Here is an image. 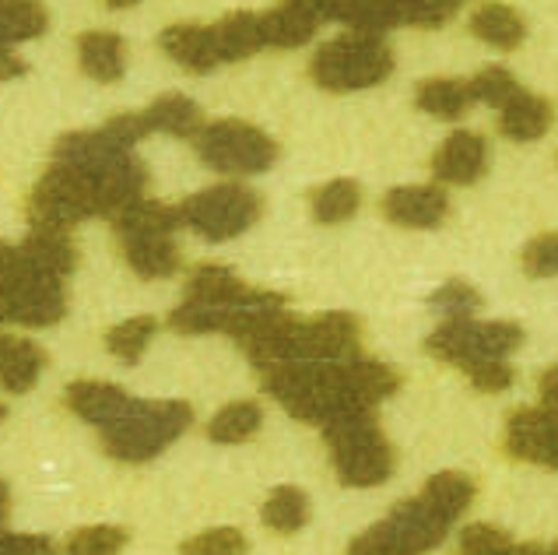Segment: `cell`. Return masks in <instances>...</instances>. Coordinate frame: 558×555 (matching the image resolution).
<instances>
[{
  "label": "cell",
  "mask_w": 558,
  "mask_h": 555,
  "mask_svg": "<svg viewBox=\"0 0 558 555\" xmlns=\"http://www.w3.org/2000/svg\"><path fill=\"white\" fill-rule=\"evenodd\" d=\"M324 439L330 447V461L338 482L348 488H376L393 474V447L383 436L373 408H352L327 419Z\"/></svg>",
  "instance_id": "cell-1"
},
{
  "label": "cell",
  "mask_w": 558,
  "mask_h": 555,
  "mask_svg": "<svg viewBox=\"0 0 558 555\" xmlns=\"http://www.w3.org/2000/svg\"><path fill=\"white\" fill-rule=\"evenodd\" d=\"M190 425L194 408L186 401H131L120 419L102 425V450L113 461L145 464L172 447Z\"/></svg>",
  "instance_id": "cell-2"
},
{
  "label": "cell",
  "mask_w": 558,
  "mask_h": 555,
  "mask_svg": "<svg viewBox=\"0 0 558 555\" xmlns=\"http://www.w3.org/2000/svg\"><path fill=\"white\" fill-rule=\"evenodd\" d=\"M393 74V50L376 32H348L324 43L310 60V77L324 92H365Z\"/></svg>",
  "instance_id": "cell-3"
},
{
  "label": "cell",
  "mask_w": 558,
  "mask_h": 555,
  "mask_svg": "<svg viewBox=\"0 0 558 555\" xmlns=\"http://www.w3.org/2000/svg\"><path fill=\"white\" fill-rule=\"evenodd\" d=\"M25 215L32 229L71 232L77 221L99 215V180L85 169L53 158V166L32 186V194L25 201Z\"/></svg>",
  "instance_id": "cell-4"
},
{
  "label": "cell",
  "mask_w": 558,
  "mask_h": 555,
  "mask_svg": "<svg viewBox=\"0 0 558 555\" xmlns=\"http://www.w3.org/2000/svg\"><path fill=\"white\" fill-rule=\"evenodd\" d=\"M194 148L201 162L226 177H257L278 162V145L275 137H267L260 126L246 120H215L204 123Z\"/></svg>",
  "instance_id": "cell-5"
},
{
  "label": "cell",
  "mask_w": 558,
  "mask_h": 555,
  "mask_svg": "<svg viewBox=\"0 0 558 555\" xmlns=\"http://www.w3.org/2000/svg\"><path fill=\"white\" fill-rule=\"evenodd\" d=\"M264 201L243 183H218L207 186L201 194L186 197L180 204V218L186 229L204 236L207 243H226L253 229V221L260 218Z\"/></svg>",
  "instance_id": "cell-6"
},
{
  "label": "cell",
  "mask_w": 558,
  "mask_h": 555,
  "mask_svg": "<svg viewBox=\"0 0 558 555\" xmlns=\"http://www.w3.org/2000/svg\"><path fill=\"white\" fill-rule=\"evenodd\" d=\"M523 345V327L513 321H474V316H446V324L436 327L425 341V352L464 366L471 359H506Z\"/></svg>",
  "instance_id": "cell-7"
},
{
  "label": "cell",
  "mask_w": 558,
  "mask_h": 555,
  "mask_svg": "<svg viewBox=\"0 0 558 555\" xmlns=\"http://www.w3.org/2000/svg\"><path fill=\"white\" fill-rule=\"evenodd\" d=\"M0 310H4V321L22 327H53L68 313L63 281L28 272L19 261V272L0 285Z\"/></svg>",
  "instance_id": "cell-8"
},
{
  "label": "cell",
  "mask_w": 558,
  "mask_h": 555,
  "mask_svg": "<svg viewBox=\"0 0 558 555\" xmlns=\"http://www.w3.org/2000/svg\"><path fill=\"white\" fill-rule=\"evenodd\" d=\"M502 447L513 461L558 471V411L548 405L517 408L506 422Z\"/></svg>",
  "instance_id": "cell-9"
},
{
  "label": "cell",
  "mask_w": 558,
  "mask_h": 555,
  "mask_svg": "<svg viewBox=\"0 0 558 555\" xmlns=\"http://www.w3.org/2000/svg\"><path fill=\"white\" fill-rule=\"evenodd\" d=\"M117 243L123 250V261L131 272L145 281H162L180 272V246L169 229H134L117 232Z\"/></svg>",
  "instance_id": "cell-10"
},
{
  "label": "cell",
  "mask_w": 558,
  "mask_h": 555,
  "mask_svg": "<svg viewBox=\"0 0 558 555\" xmlns=\"http://www.w3.org/2000/svg\"><path fill=\"white\" fill-rule=\"evenodd\" d=\"M362 321L355 313H324L302 324V359L313 362H344L359 355Z\"/></svg>",
  "instance_id": "cell-11"
},
{
  "label": "cell",
  "mask_w": 558,
  "mask_h": 555,
  "mask_svg": "<svg viewBox=\"0 0 558 555\" xmlns=\"http://www.w3.org/2000/svg\"><path fill=\"white\" fill-rule=\"evenodd\" d=\"M383 215L393 226L404 229H436L450 215V197L436 183H414V186H397L379 201Z\"/></svg>",
  "instance_id": "cell-12"
},
{
  "label": "cell",
  "mask_w": 558,
  "mask_h": 555,
  "mask_svg": "<svg viewBox=\"0 0 558 555\" xmlns=\"http://www.w3.org/2000/svg\"><path fill=\"white\" fill-rule=\"evenodd\" d=\"M134 155V148L120 145V141L106 131V126H99V131H74V134H63L57 145H53V158H60V162H71L77 169L92 172L95 180L102 177V172L117 169L120 162H126V158Z\"/></svg>",
  "instance_id": "cell-13"
},
{
  "label": "cell",
  "mask_w": 558,
  "mask_h": 555,
  "mask_svg": "<svg viewBox=\"0 0 558 555\" xmlns=\"http://www.w3.org/2000/svg\"><path fill=\"white\" fill-rule=\"evenodd\" d=\"M488 166V145L482 134L474 131H457L439 145V152L433 155V172L439 183L450 186H471L485 177Z\"/></svg>",
  "instance_id": "cell-14"
},
{
  "label": "cell",
  "mask_w": 558,
  "mask_h": 555,
  "mask_svg": "<svg viewBox=\"0 0 558 555\" xmlns=\"http://www.w3.org/2000/svg\"><path fill=\"white\" fill-rule=\"evenodd\" d=\"M158 46H162V53L169 60H177L190 74H211L215 68H221L215 25H197V22L169 25L162 36H158Z\"/></svg>",
  "instance_id": "cell-15"
},
{
  "label": "cell",
  "mask_w": 558,
  "mask_h": 555,
  "mask_svg": "<svg viewBox=\"0 0 558 555\" xmlns=\"http://www.w3.org/2000/svg\"><path fill=\"white\" fill-rule=\"evenodd\" d=\"M22 267L46 278H71L77 267V246L71 240V232L60 229H32L25 236V243L19 246Z\"/></svg>",
  "instance_id": "cell-16"
},
{
  "label": "cell",
  "mask_w": 558,
  "mask_h": 555,
  "mask_svg": "<svg viewBox=\"0 0 558 555\" xmlns=\"http://www.w3.org/2000/svg\"><path fill=\"white\" fill-rule=\"evenodd\" d=\"M260 25L267 46H275V50H299V46H306L316 36V28L324 22L310 0H281L275 11L260 14Z\"/></svg>",
  "instance_id": "cell-17"
},
{
  "label": "cell",
  "mask_w": 558,
  "mask_h": 555,
  "mask_svg": "<svg viewBox=\"0 0 558 555\" xmlns=\"http://www.w3.org/2000/svg\"><path fill=\"white\" fill-rule=\"evenodd\" d=\"M63 401H68V408L82 422L102 430V425L123 415L126 405H131V394L117 384H106V379H74V384L63 390Z\"/></svg>",
  "instance_id": "cell-18"
},
{
  "label": "cell",
  "mask_w": 558,
  "mask_h": 555,
  "mask_svg": "<svg viewBox=\"0 0 558 555\" xmlns=\"http://www.w3.org/2000/svg\"><path fill=\"white\" fill-rule=\"evenodd\" d=\"M253 292V285H246L235 272L221 264H201L186 281V295L183 303H197V306H211V310H235L243 306Z\"/></svg>",
  "instance_id": "cell-19"
},
{
  "label": "cell",
  "mask_w": 558,
  "mask_h": 555,
  "mask_svg": "<svg viewBox=\"0 0 558 555\" xmlns=\"http://www.w3.org/2000/svg\"><path fill=\"white\" fill-rule=\"evenodd\" d=\"M555 123V109L548 99H541V95H531L517 88L509 99L499 106V134L509 137V141H537L551 131Z\"/></svg>",
  "instance_id": "cell-20"
},
{
  "label": "cell",
  "mask_w": 558,
  "mask_h": 555,
  "mask_svg": "<svg viewBox=\"0 0 558 555\" xmlns=\"http://www.w3.org/2000/svg\"><path fill=\"white\" fill-rule=\"evenodd\" d=\"M77 63H82L85 77L99 85H113L126 71V43L117 32L92 28L77 36Z\"/></svg>",
  "instance_id": "cell-21"
},
{
  "label": "cell",
  "mask_w": 558,
  "mask_h": 555,
  "mask_svg": "<svg viewBox=\"0 0 558 555\" xmlns=\"http://www.w3.org/2000/svg\"><path fill=\"white\" fill-rule=\"evenodd\" d=\"M46 370V352L28 338L0 335V390L28 394Z\"/></svg>",
  "instance_id": "cell-22"
},
{
  "label": "cell",
  "mask_w": 558,
  "mask_h": 555,
  "mask_svg": "<svg viewBox=\"0 0 558 555\" xmlns=\"http://www.w3.org/2000/svg\"><path fill=\"white\" fill-rule=\"evenodd\" d=\"M341 376H344V387L348 394L365 405V408H376L379 401H387L401 387V376H397L387 362L379 359H365V355H352L341 362Z\"/></svg>",
  "instance_id": "cell-23"
},
{
  "label": "cell",
  "mask_w": 558,
  "mask_h": 555,
  "mask_svg": "<svg viewBox=\"0 0 558 555\" xmlns=\"http://www.w3.org/2000/svg\"><path fill=\"white\" fill-rule=\"evenodd\" d=\"M327 22L383 36L393 25H404V4L401 0H327Z\"/></svg>",
  "instance_id": "cell-24"
},
{
  "label": "cell",
  "mask_w": 558,
  "mask_h": 555,
  "mask_svg": "<svg viewBox=\"0 0 558 555\" xmlns=\"http://www.w3.org/2000/svg\"><path fill=\"white\" fill-rule=\"evenodd\" d=\"M471 32L482 43H488L492 50L513 53L517 46L527 39V22H523L520 11H513L509 4H499V0H485V4H477L474 14H471Z\"/></svg>",
  "instance_id": "cell-25"
},
{
  "label": "cell",
  "mask_w": 558,
  "mask_h": 555,
  "mask_svg": "<svg viewBox=\"0 0 558 555\" xmlns=\"http://www.w3.org/2000/svg\"><path fill=\"white\" fill-rule=\"evenodd\" d=\"M145 117H148L151 134H172V137H183V141H194L197 131L204 126L201 106L180 92L158 95V99L145 109Z\"/></svg>",
  "instance_id": "cell-26"
},
{
  "label": "cell",
  "mask_w": 558,
  "mask_h": 555,
  "mask_svg": "<svg viewBox=\"0 0 558 555\" xmlns=\"http://www.w3.org/2000/svg\"><path fill=\"white\" fill-rule=\"evenodd\" d=\"M215 39H218L221 63H239L253 53H260L267 46L260 14H250V11H235L229 19L215 22Z\"/></svg>",
  "instance_id": "cell-27"
},
{
  "label": "cell",
  "mask_w": 558,
  "mask_h": 555,
  "mask_svg": "<svg viewBox=\"0 0 558 555\" xmlns=\"http://www.w3.org/2000/svg\"><path fill=\"white\" fill-rule=\"evenodd\" d=\"M418 496L433 506L446 524H453V520L477 499V482L464 471H439L425 482V488Z\"/></svg>",
  "instance_id": "cell-28"
},
{
  "label": "cell",
  "mask_w": 558,
  "mask_h": 555,
  "mask_svg": "<svg viewBox=\"0 0 558 555\" xmlns=\"http://www.w3.org/2000/svg\"><path fill=\"white\" fill-rule=\"evenodd\" d=\"M471 102H474L471 85L457 82V77H428L414 92V106L436 120H460L471 109Z\"/></svg>",
  "instance_id": "cell-29"
},
{
  "label": "cell",
  "mask_w": 558,
  "mask_h": 555,
  "mask_svg": "<svg viewBox=\"0 0 558 555\" xmlns=\"http://www.w3.org/2000/svg\"><path fill=\"white\" fill-rule=\"evenodd\" d=\"M362 208V186L355 180H330L310 194V212L320 226H341Z\"/></svg>",
  "instance_id": "cell-30"
},
{
  "label": "cell",
  "mask_w": 558,
  "mask_h": 555,
  "mask_svg": "<svg viewBox=\"0 0 558 555\" xmlns=\"http://www.w3.org/2000/svg\"><path fill=\"white\" fill-rule=\"evenodd\" d=\"M260 520L275 534L292 538V534H299L302 528L310 524V496L302 493V488H295V485H281V488H275V493L267 496Z\"/></svg>",
  "instance_id": "cell-31"
},
{
  "label": "cell",
  "mask_w": 558,
  "mask_h": 555,
  "mask_svg": "<svg viewBox=\"0 0 558 555\" xmlns=\"http://www.w3.org/2000/svg\"><path fill=\"white\" fill-rule=\"evenodd\" d=\"M260 422H264V411L257 401H232L207 422V439L221 443V447H235V443H246L257 436Z\"/></svg>",
  "instance_id": "cell-32"
},
{
  "label": "cell",
  "mask_w": 558,
  "mask_h": 555,
  "mask_svg": "<svg viewBox=\"0 0 558 555\" xmlns=\"http://www.w3.org/2000/svg\"><path fill=\"white\" fill-rule=\"evenodd\" d=\"M50 25V11L39 0H0V46L39 39Z\"/></svg>",
  "instance_id": "cell-33"
},
{
  "label": "cell",
  "mask_w": 558,
  "mask_h": 555,
  "mask_svg": "<svg viewBox=\"0 0 558 555\" xmlns=\"http://www.w3.org/2000/svg\"><path fill=\"white\" fill-rule=\"evenodd\" d=\"M155 330H158L155 316H131V321L117 324L106 335L109 355H117L120 362H126V366H134V362H141V355H145V348L151 345Z\"/></svg>",
  "instance_id": "cell-34"
},
{
  "label": "cell",
  "mask_w": 558,
  "mask_h": 555,
  "mask_svg": "<svg viewBox=\"0 0 558 555\" xmlns=\"http://www.w3.org/2000/svg\"><path fill=\"white\" fill-rule=\"evenodd\" d=\"M348 552H355V555H414L408 534L397 528L390 517L373 524L369 531H362L355 542L348 545Z\"/></svg>",
  "instance_id": "cell-35"
},
{
  "label": "cell",
  "mask_w": 558,
  "mask_h": 555,
  "mask_svg": "<svg viewBox=\"0 0 558 555\" xmlns=\"http://www.w3.org/2000/svg\"><path fill=\"white\" fill-rule=\"evenodd\" d=\"M126 534L123 528H109V524H92V528H77L68 538V548L71 555H106V552H120L126 545Z\"/></svg>",
  "instance_id": "cell-36"
},
{
  "label": "cell",
  "mask_w": 558,
  "mask_h": 555,
  "mask_svg": "<svg viewBox=\"0 0 558 555\" xmlns=\"http://www.w3.org/2000/svg\"><path fill=\"white\" fill-rule=\"evenodd\" d=\"M460 370H464V376L482 394H502L513 387V376H517L506 359H471Z\"/></svg>",
  "instance_id": "cell-37"
},
{
  "label": "cell",
  "mask_w": 558,
  "mask_h": 555,
  "mask_svg": "<svg viewBox=\"0 0 558 555\" xmlns=\"http://www.w3.org/2000/svg\"><path fill=\"white\" fill-rule=\"evenodd\" d=\"M468 85H471L474 102H485V106H496V109L520 88V82L506 68H485V71H477Z\"/></svg>",
  "instance_id": "cell-38"
},
{
  "label": "cell",
  "mask_w": 558,
  "mask_h": 555,
  "mask_svg": "<svg viewBox=\"0 0 558 555\" xmlns=\"http://www.w3.org/2000/svg\"><path fill=\"white\" fill-rule=\"evenodd\" d=\"M401 4H404V25L442 28L468 0H401Z\"/></svg>",
  "instance_id": "cell-39"
},
{
  "label": "cell",
  "mask_w": 558,
  "mask_h": 555,
  "mask_svg": "<svg viewBox=\"0 0 558 555\" xmlns=\"http://www.w3.org/2000/svg\"><path fill=\"white\" fill-rule=\"evenodd\" d=\"M428 303L446 316H474L482 310V295H477V289H471L468 281H446L428 295Z\"/></svg>",
  "instance_id": "cell-40"
},
{
  "label": "cell",
  "mask_w": 558,
  "mask_h": 555,
  "mask_svg": "<svg viewBox=\"0 0 558 555\" xmlns=\"http://www.w3.org/2000/svg\"><path fill=\"white\" fill-rule=\"evenodd\" d=\"M460 552L468 555H502L513 552V538L499 531L496 524H468L460 531Z\"/></svg>",
  "instance_id": "cell-41"
},
{
  "label": "cell",
  "mask_w": 558,
  "mask_h": 555,
  "mask_svg": "<svg viewBox=\"0 0 558 555\" xmlns=\"http://www.w3.org/2000/svg\"><path fill=\"white\" fill-rule=\"evenodd\" d=\"M523 272L527 278H555L558 275V232H545L523 250Z\"/></svg>",
  "instance_id": "cell-42"
},
{
  "label": "cell",
  "mask_w": 558,
  "mask_h": 555,
  "mask_svg": "<svg viewBox=\"0 0 558 555\" xmlns=\"http://www.w3.org/2000/svg\"><path fill=\"white\" fill-rule=\"evenodd\" d=\"M180 552H201V555H239L246 552V538L243 531L235 528H215V531H204L197 538L180 545Z\"/></svg>",
  "instance_id": "cell-43"
},
{
  "label": "cell",
  "mask_w": 558,
  "mask_h": 555,
  "mask_svg": "<svg viewBox=\"0 0 558 555\" xmlns=\"http://www.w3.org/2000/svg\"><path fill=\"white\" fill-rule=\"evenodd\" d=\"M106 131L113 134L120 145L134 148L141 137L151 134V126H148V117L145 113H117V117L106 120Z\"/></svg>",
  "instance_id": "cell-44"
},
{
  "label": "cell",
  "mask_w": 558,
  "mask_h": 555,
  "mask_svg": "<svg viewBox=\"0 0 558 555\" xmlns=\"http://www.w3.org/2000/svg\"><path fill=\"white\" fill-rule=\"evenodd\" d=\"M0 552L43 555V552H53V545H50V538H43V534H8V531H0Z\"/></svg>",
  "instance_id": "cell-45"
},
{
  "label": "cell",
  "mask_w": 558,
  "mask_h": 555,
  "mask_svg": "<svg viewBox=\"0 0 558 555\" xmlns=\"http://www.w3.org/2000/svg\"><path fill=\"white\" fill-rule=\"evenodd\" d=\"M28 68L19 53H11L8 46H0V82H14V77H22Z\"/></svg>",
  "instance_id": "cell-46"
},
{
  "label": "cell",
  "mask_w": 558,
  "mask_h": 555,
  "mask_svg": "<svg viewBox=\"0 0 558 555\" xmlns=\"http://www.w3.org/2000/svg\"><path fill=\"white\" fill-rule=\"evenodd\" d=\"M14 272H19V246L0 243V285H4Z\"/></svg>",
  "instance_id": "cell-47"
},
{
  "label": "cell",
  "mask_w": 558,
  "mask_h": 555,
  "mask_svg": "<svg viewBox=\"0 0 558 555\" xmlns=\"http://www.w3.org/2000/svg\"><path fill=\"white\" fill-rule=\"evenodd\" d=\"M106 4H109V8H120V11H123V8H134L137 0H106Z\"/></svg>",
  "instance_id": "cell-48"
},
{
  "label": "cell",
  "mask_w": 558,
  "mask_h": 555,
  "mask_svg": "<svg viewBox=\"0 0 558 555\" xmlns=\"http://www.w3.org/2000/svg\"><path fill=\"white\" fill-rule=\"evenodd\" d=\"M8 419V405H0V422H4Z\"/></svg>",
  "instance_id": "cell-49"
},
{
  "label": "cell",
  "mask_w": 558,
  "mask_h": 555,
  "mask_svg": "<svg viewBox=\"0 0 558 555\" xmlns=\"http://www.w3.org/2000/svg\"><path fill=\"white\" fill-rule=\"evenodd\" d=\"M0 324H4V310H0Z\"/></svg>",
  "instance_id": "cell-50"
},
{
  "label": "cell",
  "mask_w": 558,
  "mask_h": 555,
  "mask_svg": "<svg viewBox=\"0 0 558 555\" xmlns=\"http://www.w3.org/2000/svg\"><path fill=\"white\" fill-rule=\"evenodd\" d=\"M555 552H558V545H555Z\"/></svg>",
  "instance_id": "cell-51"
}]
</instances>
